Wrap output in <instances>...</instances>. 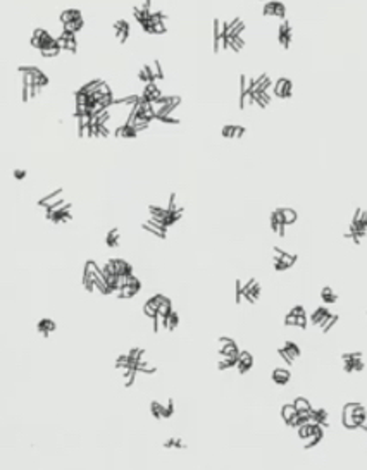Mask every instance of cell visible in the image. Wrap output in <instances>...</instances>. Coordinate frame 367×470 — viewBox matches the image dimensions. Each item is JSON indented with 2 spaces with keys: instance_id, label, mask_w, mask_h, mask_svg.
<instances>
[{
  "instance_id": "obj_24",
  "label": "cell",
  "mask_w": 367,
  "mask_h": 470,
  "mask_svg": "<svg viewBox=\"0 0 367 470\" xmlns=\"http://www.w3.org/2000/svg\"><path fill=\"white\" fill-rule=\"evenodd\" d=\"M353 419H355V424H357L358 429L367 422V410H365L364 405L355 403V408H353Z\"/></svg>"
},
{
  "instance_id": "obj_40",
  "label": "cell",
  "mask_w": 367,
  "mask_h": 470,
  "mask_svg": "<svg viewBox=\"0 0 367 470\" xmlns=\"http://www.w3.org/2000/svg\"><path fill=\"white\" fill-rule=\"evenodd\" d=\"M150 65H152V73H154V76H155V81H162L164 80V71H162V65H160V60L154 59Z\"/></svg>"
},
{
  "instance_id": "obj_31",
  "label": "cell",
  "mask_w": 367,
  "mask_h": 470,
  "mask_svg": "<svg viewBox=\"0 0 367 470\" xmlns=\"http://www.w3.org/2000/svg\"><path fill=\"white\" fill-rule=\"evenodd\" d=\"M296 414H298V410H296V407L293 403H286V405L281 408V417L286 424H290V420L293 419Z\"/></svg>"
},
{
  "instance_id": "obj_54",
  "label": "cell",
  "mask_w": 367,
  "mask_h": 470,
  "mask_svg": "<svg viewBox=\"0 0 367 470\" xmlns=\"http://www.w3.org/2000/svg\"><path fill=\"white\" fill-rule=\"evenodd\" d=\"M167 209H171V210L179 209L178 205H176V193H171V196H169V205H167Z\"/></svg>"
},
{
  "instance_id": "obj_15",
  "label": "cell",
  "mask_w": 367,
  "mask_h": 470,
  "mask_svg": "<svg viewBox=\"0 0 367 470\" xmlns=\"http://www.w3.org/2000/svg\"><path fill=\"white\" fill-rule=\"evenodd\" d=\"M114 135L117 136V138L130 140V138H137V136H138V129H137V127H135V126L128 124V122L125 121L121 126H117V127H115Z\"/></svg>"
},
{
  "instance_id": "obj_47",
  "label": "cell",
  "mask_w": 367,
  "mask_h": 470,
  "mask_svg": "<svg viewBox=\"0 0 367 470\" xmlns=\"http://www.w3.org/2000/svg\"><path fill=\"white\" fill-rule=\"evenodd\" d=\"M278 353H279V355H281V358H283L284 362H286L288 365H291V364H293V362H295V358L291 357L290 353L286 352V350H284V346H281V348H278Z\"/></svg>"
},
{
  "instance_id": "obj_53",
  "label": "cell",
  "mask_w": 367,
  "mask_h": 470,
  "mask_svg": "<svg viewBox=\"0 0 367 470\" xmlns=\"http://www.w3.org/2000/svg\"><path fill=\"white\" fill-rule=\"evenodd\" d=\"M290 312L293 313V315H296V317H298V315H307V313H305V308L302 307V305H295V307L291 308Z\"/></svg>"
},
{
  "instance_id": "obj_46",
  "label": "cell",
  "mask_w": 367,
  "mask_h": 470,
  "mask_svg": "<svg viewBox=\"0 0 367 470\" xmlns=\"http://www.w3.org/2000/svg\"><path fill=\"white\" fill-rule=\"evenodd\" d=\"M155 121L162 122V124H179V119L176 117H171V115H159Z\"/></svg>"
},
{
  "instance_id": "obj_34",
  "label": "cell",
  "mask_w": 367,
  "mask_h": 470,
  "mask_svg": "<svg viewBox=\"0 0 367 470\" xmlns=\"http://www.w3.org/2000/svg\"><path fill=\"white\" fill-rule=\"evenodd\" d=\"M281 212H283V217H284V222H286V226L295 224L296 219H298V214H296V210H295V209H290V207H281Z\"/></svg>"
},
{
  "instance_id": "obj_42",
  "label": "cell",
  "mask_w": 367,
  "mask_h": 470,
  "mask_svg": "<svg viewBox=\"0 0 367 470\" xmlns=\"http://www.w3.org/2000/svg\"><path fill=\"white\" fill-rule=\"evenodd\" d=\"M312 434V422H307V424H302V426L298 427V438L300 439H309Z\"/></svg>"
},
{
  "instance_id": "obj_23",
  "label": "cell",
  "mask_w": 367,
  "mask_h": 470,
  "mask_svg": "<svg viewBox=\"0 0 367 470\" xmlns=\"http://www.w3.org/2000/svg\"><path fill=\"white\" fill-rule=\"evenodd\" d=\"M138 80L142 81L143 85H147V83H157V81H155L154 73H152V65H150V64H145L142 69H140V71H138Z\"/></svg>"
},
{
  "instance_id": "obj_49",
  "label": "cell",
  "mask_w": 367,
  "mask_h": 470,
  "mask_svg": "<svg viewBox=\"0 0 367 470\" xmlns=\"http://www.w3.org/2000/svg\"><path fill=\"white\" fill-rule=\"evenodd\" d=\"M273 265H274V269L278 271V272H283V271L290 269V267H288L286 263H284V262L281 260V258H274V263H273Z\"/></svg>"
},
{
  "instance_id": "obj_28",
  "label": "cell",
  "mask_w": 367,
  "mask_h": 470,
  "mask_svg": "<svg viewBox=\"0 0 367 470\" xmlns=\"http://www.w3.org/2000/svg\"><path fill=\"white\" fill-rule=\"evenodd\" d=\"M321 300H323L326 305H333L338 302V295L333 291V288L324 286L323 290H321Z\"/></svg>"
},
{
  "instance_id": "obj_51",
  "label": "cell",
  "mask_w": 367,
  "mask_h": 470,
  "mask_svg": "<svg viewBox=\"0 0 367 470\" xmlns=\"http://www.w3.org/2000/svg\"><path fill=\"white\" fill-rule=\"evenodd\" d=\"M12 174H14V178L18 181H23L28 176V172L24 171V169H14V172H12Z\"/></svg>"
},
{
  "instance_id": "obj_5",
  "label": "cell",
  "mask_w": 367,
  "mask_h": 470,
  "mask_svg": "<svg viewBox=\"0 0 367 470\" xmlns=\"http://www.w3.org/2000/svg\"><path fill=\"white\" fill-rule=\"evenodd\" d=\"M243 300H247L249 303H255L259 300V296H261V284H259L255 279H249L245 284H243Z\"/></svg>"
},
{
  "instance_id": "obj_16",
  "label": "cell",
  "mask_w": 367,
  "mask_h": 470,
  "mask_svg": "<svg viewBox=\"0 0 367 470\" xmlns=\"http://www.w3.org/2000/svg\"><path fill=\"white\" fill-rule=\"evenodd\" d=\"M63 193H64V189L59 188V189H55V191L48 193V195L43 196V198H40L38 202H36V204H38L40 207L47 209V207H50V205H53V204H57V202L63 200Z\"/></svg>"
},
{
  "instance_id": "obj_2",
  "label": "cell",
  "mask_w": 367,
  "mask_h": 470,
  "mask_svg": "<svg viewBox=\"0 0 367 470\" xmlns=\"http://www.w3.org/2000/svg\"><path fill=\"white\" fill-rule=\"evenodd\" d=\"M341 360H343V370L346 374L360 372V370L364 369V360H362L360 352L343 353V355H341Z\"/></svg>"
},
{
  "instance_id": "obj_11",
  "label": "cell",
  "mask_w": 367,
  "mask_h": 470,
  "mask_svg": "<svg viewBox=\"0 0 367 470\" xmlns=\"http://www.w3.org/2000/svg\"><path fill=\"white\" fill-rule=\"evenodd\" d=\"M245 126H238V124H226L222 126L221 129V136L226 140H240L245 135Z\"/></svg>"
},
{
  "instance_id": "obj_21",
  "label": "cell",
  "mask_w": 367,
  "mask_h": 470,
  "mask_svg": "<svg viewBox=\"0 0 367 470\" xmlns=\"http://www.w3.org/2000/svg\"><path fill=\"white\" fill-rule=\"evenodd\" d=\"M81 18H83V12H81L80 9H66V11L60 12V16H59V19H60V23H63V24L73 23V21H76V19H81Z\"/></svg>"
},
{
  "instance_id": "obj_41",
  "label": "cell",
  "mask_w": 367,
  "mask_h": 470,
  "mask_svg": "<svg viewBox=\"0 0 367 470\" xmlns=\"http://www.w3.org/2000/svg\"><path fill=\"white\" fill-rule=\"evenodd\" d=\"M293 405L296 407V410H298V412H302V410H312V405H311V401H309L307 398H303V396H298V398H295Z\"/></svg>"
},
{
  "instance_id": "obj_39",
  "label": "cell",
  "mask_w": 367,
  "mask_h": 470,
  "mask_svg": "<svg viewBox=\"0 0 367 470\" xmlns=\"http://www.w3.org/2000/svg\"><path fill=\"white\" fill-rule=\"evenodd\" d=\"M284 350H286V352L290 353V355L293 357L295 360H296V358H298L300 355H302V350H300V346L296 345V343H293V341H286V343H284Z\"/></svg>"
},
{
  "instance_id": "obj_58",
  "label": "cell",
  "mask_w": 367,
  "mask_h": 470,
  "mask_svg": "<svg viewBox=\"0 0 367 470\" xmlns=\"http://www.w3.org/2000/svg\"><path fill=\"white\" fill-rule=\"evenodd\" d=\"M174 443H176V438H169L166 443H164V448H174Z\"/></svg>"
},
{
  "instance_id": "obj_1",
  "label": "cell",
  "mask_w": 367,
  "mask_h": 470,
  "mask_svg": "<svg viewBox=\"0 0 367 470\" xmlns=\"http://www.w3.org/2000/svg\"><path fill=\"white\" fill-rule=\"evenodd\" d=\"M57 43H59V38L52 36L50 33L47 30H43V28H36L30 38V45L33 48H36V50H42V48L52 47V45H57Z\"/></svg>"
},
{
  "instance_id": "obj_32",
  "label": "cell",
  "mask_w": 367,
  "mask_h": 470,
  "mask_svg": "<svg viewBox=\"0 0 367 470\" xmlns=\"http://www.w3.org/2000/svg\"><path fill=\"white\" fill-rule=\"evenodd\" d=\"M119 229L117 228H114V229H110L109 233H107V236H105V245L107 246H110V248H117L119 246Z\"/></svg>"
},
{
  "instance_id": "obj_56",
  "label": "cell",
  "mask_w": 367,
  "mask_h": 470,
  "mask_svg": "<svg viewBox=\"0 0 367 470\" xmlns=\"http://www.w3.org/2000/svg\"><path fill=\"white\" fill-rule=\"evenodd\" d=\"M358 222H362V224L367 228V209H362V214H360V217H358Z\"/></svg>"
},
{
  "instance_id": "obj_29",
  "label": "cell",
  "mask_w": 367,
  "mask_h": 470,
  "mask_svg": "<svg viewBox=\"0 0 367 470\" xmlns=\"http://www.w3.org/2000/svg\"><path fill=\"white\" fill-rule=\"evenodd\" d=\"M238 362H240V355L238 357H222V360H219V364H217V369L219 370L233 369V367H238Z\"/></svg>"
},
{
  "instance_id": "obj_55",
  "label": "cell",
  "mask_w": 367,
  "mask_h": 470,
  "mask_svg": "<svg viewBox=\"0 0 367 470\" xmlns=\"http://www.w3.org/2000/svg\"><path fill=\"white\" fill-rule=\"evenodd\" d=\"M166 410H167V417H172V414H174V401H172V399H167Z\"/></svg>"
},
{
  "instance_id": "obj_45",
  "label": "cell",
  "mask_w": 367,
  "mask_h": 470,
  "mask_svg": "<svg viewBox=\"0 0 367 470\" xmlns=\"http://www.w3.org/2000/svg\"><path fill=\"white\" fill-rule=\"evenodd\" d=\"M128 355L133 358V360H140V358H143V355H145V350L135 346V348H131L130 352H128Z\"/></svg>"
},
{
  "instance_id": "obj_30",
  "label": "cell",
  "mask_w": 367,
  "mask_h": 470,
  "mask_svg": "<svg viewBox=\"0 0 367 470\" xmlns=\"http://www.w3.org/2000/svg\"><path fill=\"white\" fill-rule=\"evenodd\" d=\"M140 293V290L138 288H135V286H130V284H126L125 288H121L115 295H117V298H121V300H128V298H133V296H137Z\"/></svg>"
},
{
  "instance_id": "obj_25",
  "label": "cell",
  "mask_w": 367,
  "mask_h": 470,
  "mask_svg": "<svg viewBox=\"0 0 367 470\" xmlns=\"http://www.w3.org/2000/svg\"><path fill=\"white\" fill-rule=\"evenodd\" d=\"M329 315H331V312H329L328 308H326V307H319V308H317V310H314V313L311 315V322L314 324V325H321L326 319H328Z\"/></svg>"
},
{
  "instance_id": "obj_26",
  "label": "cell",
  "mask_w": 367,
  "mask_h": 470,
  "mask_svg": "<svg viewBox=\"0 0 367 470\" xmlns=\"http://www.w3.org/2000/svg\"><path fill=\"white\" fill-rule=\"evenodd\" d=\"M150 414H152V417H154V419H169L166 407H164L162 403H159V401H152L150 403Z\"/></svg>"
},
{
  "instance_id": "obj_20",
  "label": "cell",
  "mask_w": 367,
  "mask_h": 470,
  "mask_svg": "<svg viewBox=\"0 0 367 470\" xmlns=\"http://www.w3.org/2000/svg\"><path fill=\"white\" fill-rule=\"evenodd\" d=\"M55 329H57V324H55V320H52V319H42L36 324V331L43 338H48V334L55 331Z\"/></svg>"
},
{
  "instance_id": "obj_12",
  "label": "cell",
  "mask_w": 367,
  "mask_h": 470,
  "mask_svg": "<svg viewBox=\"0 0 367 470\" xmlns=\"http://www.w3.org/2000/svg\"><path fill=\"white\" fill-rule=\"evenodd\" d=\"M353 408H355V401H350L343 407V412H341V422H343L345 429H358L355 424V419H353Z\"/></svg>"
},
{
  "instance_id": "obj_7",
  "label": "cell",
  "mask_w": 367,
  "mask_h": 470,
  "mask_svg": "<svg viewBox=\"0 0 367 470\" xmlns=\"http://www.w3.org/2000/svg\"><path fill=\"white\" fill-rule=\"evenodd\" d=\"M219 345H221V348H219L221 357H238L241 352V350L238 348L236 341L231 340V338H226V336L219 338Z\"/></svg>"
},
{
  "instance_id": "obj_27",
  "label": "cell",
  "mask_w": 367,
  "mask_h": 470,
  "mask_svg": "<svg viewBox=\"0 0 367 470\" xmlns=\"http://www.w3.org/2000/svg\"><path fill=\"white\" fill-rule=\"evenodd\" d=\"M143 312H145V315L150 317V319H154V317L159 315V305L154 300V296H152V298H148L145 302V305H143Z\"/></svg>"
},
{
  "instance_id": "obj_17",
  "label": "cell",
  "mask_w": 367,
  "mask_h": 470,
  "mask_svg": "<svg viewBox=\"0 0 367 470\" xmlns=\"http://www.w3.org/2000/svg\"><path fill=\"white\" fill-rule=\"evenodd\" d=\"M254 367V357L252 353L249 352H240V362H238V372L240 374H247L250 369Z\"/></svg>"
},
{
  "instance_id": "obj_37",
  "label": "cell",
  "mask_w": 367,
  "mask_h": 470,
  "mask_svg": "<svg viewBox=\"0 0 367 470\" xmlns=\"http://www.w3.org/2000/svg\"><path fill=\"white\" fill-rule=\"evenodd\" d=\"M48 83H50L48 76L42 71V69H38L36 74H35V85H33V86H40V88H45V86H47Z\"/></svg>"
},
{
  "instance_id": "obj_14",
  "label": "cell",
  "mask_w": 367,
  "mask_h": 470,
  "mask_svg": "<svg viewBox=\"0 0 367 470\" xmlns=\"http://www.w3.org/2000/svg\"><path fill=\"white\" fill-rule=\"evenodd\" d=\"M214 53H221L222 50V21L219 18H214Z\"/></svg>"
},
{
  "instance_id": "obj_50",
  "label": "cell",
  "mask_w": 367,
  "mask_h": 470,
  "mask_svg": "<svg viewBox=\"0 0 367 470\" xmlns=\"http://www.w3.org/2000/svg\"><path fill=\"white\" fill-rule=\"evenodd\" d=\"M307 322H309L307 315H298V317H296V327L305 329V327H307Z\"/></svg>"
},
{
  "instance_id": "obj_59",
  "label": "cell",
  "mask_w": 367,
  "mask_h": 470,
  "mask_svg": "<svg viewBox=\"0 0 367 470\" xmlns=\"http://www.w3.org/2000/svg\"><path fill=\"white\" fill-rule=\"evenodd\" d=\"M142 7H143V9H148V11H152V9H150V7H152V0H145V2H143V6H142Z\"/></svg>"
},
{
  "instance_id": "obj_8",
  "label": "cell",
  "mask_w": 367,
  "mask_h": 470,
  "mask_svg": "<svg viewBox=\"0 0 367 470\" xmlns=\"http://www.w3.org/2000/svg\"><path fill=\"white\" fill-rule=\"evenodd\" d=\"M291 38H293V31H291V24L286 21V19H283L281 24H279L278 28V42L281 43L283 48H290V43H291Z\"/></svg>"
},
{
  "instance_id": "obj_57",
  "label": "cell",
  "mask_w": 367,
  "mask_h": 470,
  "mask_svg": "<svg viewBox=\"0 0 367 470\" xmlns=\"http://www.w3.org/2000/svg\"><path fill=\"white\" fill-rule=\"evenodd\" d=\"M174 448L176 449H185L187 448V444L183 443V439H179V438H176V443H174Z\"/></svg>"
},
{
  "instance_id": "obj_3",
  "label": "cell",
  "mask_w": 367,
  "mask_h": 470,
  "mask_svg": "<svg viewBox=\"0 0 367 470\" xmlns=\"http://www.w3.org/2000/svg\"><path fill=\"white\" fill-rule=\"evenodd\" d=\"M262 14L266 18H278L283 21V19H286V6L279 0H269V2H264Z\"/></svg>"
},
{
  "instance_id": "obj_52",
  "label": "cell",
  "mask_w": 367,
  "mask_h": 470,
  "mask_svg": "<svg viewBox=\"0 0 367 470\" xmlns=\"http://www.w3.org/2000/svg\"><path fill=\"white\" fill-rule=\"evenodd\" d=\"M284 325H296V315H293V313H288L286 317H284Z\"/></svg>"
},
{
  "instance_id": "obj_36",
  "label": "cell",
  "mask_w": 367,
  "mask_h": 470,
  "mask_svg": "<svg viewBox=\"0 0 367 470\" xmlns=\"http://www.w3.org/2000/svg\"><path fill=\"white\" fill-rule=\"evenodd\" d=\"M85 28V19L81 18V19H76V21H73V23H68V24H63V30H66V31H71V33H78V31H81Z\"/></svg>"
},
{
  "instance_id": "obj_6",
  "label": "cell",
  "mask_w": 367,
  "mask_h": 470,
  "mask_svg": "<svg viewBox=\"0 0 367 470\" xmlns=\"http://www.w3.org/2000/svg\"><path fill=\"white\" fill-rule=\"evenodd\" d=\"M112 33H114L115 40H117L119 43H126L128 38H130V33H131L130 23H128L126 19H117V21L112 24Z\"/></svg>"
},
{
  "instance_id": "obj_44",
  "label": "cell",
  "mask_w": 367,
  "mask_h": 470,
  "mask_svg": "<svg viewBox=\"0 0 367 470\" xmlns=\"http://www.w3.org/2000/svg\"><path fill=\"white\" fill-rule=\"evenodd\" d=\"M234 286H236L234 288V298H236V303L240 305L243 302V291H245L243 290V283L240 279H236V281H234Z\"/></svg>"
},
{
  "instance_id": "obj_48",
  "label": "cell",
  "mask_w": 367,
  "mask_h": 470,
  "mask_svg": "<svg viewBox=\"0 0 367 470\" xmlns=\"http://www.w3.org/2000/svg\"><path fill=\"white\" fill-rule=\"evenodd\" d=\"M281 260H283L284 263H286L288 267H293L295 262H296V255H291V253H288V251H284L283 257H281Z\"/></svg>"
},
{
  "instance_id": "obj_22",
  "label": "cell",
  "mask_w": 367,
  "mask_h": 470,
  "mask_svg": "<svg viewBox=\"0 0 367 470\" xmlns=\"http://www.w3.org/2000/svg\"><path fill=\"white\" fill-rule=\"evenodd\" d=\"M311 422H316V424H321V426L328 427V412H326L324 408H312Z\"/></svg>"
},
{
  "instance_id": "obj_19",
  "label": "cell",
  "mask_w": 367,
  "mask_h": 470,
  "mask_svg": "<svg viewBox=\"0 0 367 470\" xmlns=\"http://www.w3.org/2000/svg\"><path fill=\"white\" fill-rule=\"evenodd\" d=\"M273 381L276 382L278 386H286L288 382H290V379H291V374H290V370L288 369H281V367H278V369H274L273 370Z\"/></svg>"
},
{
  "instance_id": "obj_43",
  "label": "cell",
  "mask_w": 367,
  "mask_h": 470,
  "mask_svg": "<svg viewBox=\"0 0 367 470\" xmlns=\"http://www.w3.org/2000/svg\"><path fill=\"white\" fill-rule=\"evenodd\" d=\"M167 322H169V325H167V331H174V329L178 327V324H179V313L172 310V312L167 315Z\"/></svg>"
},
{
  "instance_id": "obj_13",
  "label": "cell",
  "mask_w": 367,
  "mask_h": 470,
  "mask_svg": "<svg viewBox=\"0 0 367 470\" xmlns=\"http://www.w3.org/2000/svg\"><path fill=\"white\" fill-rule=\"evenodd\" d=\"M142 228L145 231H148V233H152L154 236L160 238V240H166V236H167V228L157 224V222H154L152 219L147 221V222H142Z\"/></svg>"
},
{
  "instance_id": "obj_4",
  "label": "cell",
  "mask_w": 367,
  "mask_h": 470,
  "mask_svg": "<svg viewBox=\"0 0 367 470\" xmlns=\"http://www.w3.org/2000/svg\"><path fill=\"white\" fill-rule=\"evenodd\" d=\"M273 93L278 98H290L291 93H293V83L288 78H279L276 80V83L273 86Z\"/></svg>"
},
{
  "instance_id": "obj_35",
  "label": "cell",
  "mask_w": 367,
  "mask_h": 470,
  "mask_svg": "<svg viewBox=\"0 0 367 470\" xmlns=\"http://www.w3.org/2000/svg\"><path fill=\"white\" fill-rule=\"evenodd\" d=\"M138 370L137 369H125L123 374V381H125V387H131L135 384V379H137Z\"/></svg>"
},
{
  "instance_id": "obj_38",
  "label": "cell",
  "mask_w": 367,
  "mask_h": 470,
  "mask_svg": "<svg viewBox=\"0 0 367 470\" xmlns=\"http://www.w3.org/2000/svg\"><path fill=\"white\" fill-rule=\"evenodd\" d=\"M338 319H340V317H338L336 313H331V315H329L328 319H326L324 322L319 325V327H321V331H323V332H329V331H331V327H333V325H335V324L338 322Z\"/></svg>"
},
{
  "instance_id": "obj_9",
  "label": "cell",
  "mask_w": 367,
  "mask_h": 470,
  "mask_svg": "<svg viewBox=\"0 0 367 470\" xmlns=\"http://www.w3.org/2000/svg\"><path fill=\"white\" fill-rule=\"evenodd\" d=\"M59 42H60V47H63V50L69 52V53H76L78 52L76 33L63 30V33H60V36H59Z\"/></svg>"
},
{
  "instance_id": "obj_33",
  "label": "cell",
  "mask_w": 367,
  "mask_h": 470,
  "mask_svg": "<svg viewBox=\"0 0 367 470\" xmlns=\"http://www.w3.org/2000/svg\"><path fill=\"white\" fill-rule=\"evenodd\" d=\"M40 55L45 57V59H52V57H57L60 52H63V47H60V42L57 45H52V47H47V48H42V50H38Z\"/></svg>"
},
{
  "instance_id": "obj_10",
  "label": "cell",
  "mask_w": 367,
  "mask_h": 470,
  "mask_svg": "<svg viewBox=\"0 0 367 470\" xmlns=\"http://www.w3.org/2000/svg\"><path fill=\"white\" fill-rule=\"evenodd\" d=\"M45 217H47L48 221H52L53 224H60V222H69V221L73 219V216H71V204H68L64 209L57 210V212L45 214Z\"/></svg>"
},
{
  "instance_id": "obj_18",
  "label": "cell",
  "mask_w": 367,
  "mask_h": 470,
  "mask_svg": "<svg viewBox=\"0 0 367 470\" xmlns=\"http://www.w3.org/2000/svg\"><path fill=\"white\" fill-rule=\"evenodd\" d=\"M115 276H131L133 274V265L130 262L123 260V258H112Z\"/></svg>"
}]
</instances>
